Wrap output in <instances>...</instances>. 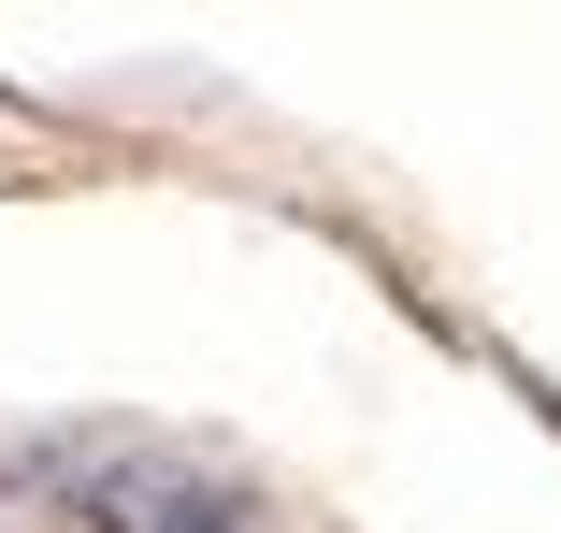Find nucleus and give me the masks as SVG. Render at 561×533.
<instances>
[{
    "label": "nucleus",
    "instance_id": "obj_1",
    "mask_svg": "<svg viewBox=\"0 0 561 533\" xmlns=\"http://www.w3.org/2000/svg\"><path fill=\"white\" fill-rule=\"evenodd\" d=\"M30 476L87 533H260V504L216 476V462H187L173 433H44Z\"/></svg>",
    "mask_w": 561,
    "mask_h": 533
}]
</instances>
